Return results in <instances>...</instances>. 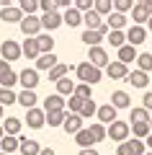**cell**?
<instances>
[{"mask_svg":"<svg viewBox=\"0 0 152 155\" xmlns=\"http://www.w3.org/2000/svg\"><path fill=\"white\" fill-rule=\"evenodd\" d=\"M26 124L31 129H41L44 124H47V114H44L41 109H28L26 111Z\"/></svg>","mask_w":152,"mask_h":155,"instance_id":"8","label":"cell"},{"mask_svg":"<svg viewBox=\"0 0 152 155\" xmlns=\"http://www.w3.org/2000/svg\"><path fill=\"white\" fill-rule=\"evenodd\" d=\"M88 62H90L93 67H108V54H106L103 47H90V52H88Z\"/></svg>","mask_w":152,"mask_h":155,"instance_id":"5","label":"cell"},{"mask_svg":"<svg viewBox=\"0 0 152 155\" xmlns=\"http://www.w3.org/2000/svg\"><path fill=\"white\" fill-rule=\"evenodd\" d=\"M0 54H3V60L11 65V62H16L23 52H21V47H18L13 39H5V41H3V47H0Z\"/></svg>","mask_w":152,"mask_h":155,"instance_id":"4","label":"cell"},{"mask_svg":"<svg viewBox=\"0 0 152 155\" xmlns=\"http://www.w3.org/2000/svg\"><path fill=\"white\" fill-rule=\"evenodd\" d=\"M116 155H131L129 142H121V145H119V150H116Z\"/></svg>","mask_w":152,"mask_h":155,"instance_id":"50","label":"cell"},{"mask_svg":"<svg viewBox=\"0 0 152 155\" xmlns=\"http://www.w3.org/2000/svg\"><path fill=\"white\" fill-rule=\"evenodd\" d=\"M3 114H5V111H3V106H0V119H3Z\"/></svg>","mask_w":152,"mask_h":155,"instance_id":"59","label":"cell"},{"mask_svg":"<svg viewBox=\"0 0 152 155\" xmlns=\"http://www.w3.org/2000/svg\"><path fill=\"white\" fill-rule=\"evenodd\" d=\"M21 155H39L41 153V147H39V142L36 140H26V137H21Z\"/></svg>","mask_w":152,"mask_h":155,"instance_id":"25","label":"cell"},{"mask_svg":"<svg viewBox=\"0 0 152 155\" xmlns=\"http://www.w3.org/2000/svg\"><path fill=\"white\" fill-rule=\"evenodd\" d=\"M0 18H3L5 23H21L23 21V13H21V8H18V5H13V8H3Z\"/></svg>","mask_w":152,"mask_h":155,"instance_id":"15","label":"cell"},{"mask_svg":"<svg viewBox=\"0 0 152 155\" xmlns=\"http://www.w3.org/2000/svg\"><path fill=\"white\" fill-rule=\"evenodd\" d=\"M8 72H11V65H8L5 60H0V80H3V78H5Z\"/></svg>","mask_w":152,"mask_h":155,"instance_id":"52","label":"cell"},{"mask_svg":"<svg viewBox=\"0 0 152 155\" xmlns=\"http://www.w3.org/2000/svg\"><path fill=\"white\" fill-rule=\"evenodd\" d=\"M36 93H34V91H21V93H18V104L23 106V109H36Z\"/></svg>","mask_w":152,"mask_h":155,"instance_id":"22","label":"cell"},{"mask_svg":"<svg viewBox=\"0 0 152 155\" xmlns=\"http://www.w3.org/2000/svg\"><path fill=\"white\" fill-rule=\"evenodd\" d=\"M137 57H139V54H137V47H131V44H124V47L119 49V62H121V65L137 62Z\"/></svg>","mask_w":152,"mask_h":155,"instance_id":"18","label":"cell"},{"mask_svg":"<svg viewBox=\"0 0 152 155\" xmlns=\"http://www.w3.org/2000/svg\"><path fill=\"white\" fill-rule=\"evenodd\" d=\"M137 65H139L142 72H152V52H144V54L137 57Z\"/></svg>","mask_w":152,"mask_h":155,"instance_id":"40","label":"cell"},{"mask_svg":"<svg viewBox=\"0 0 152 155\" xmlns=\"http://www.w3.org/2000/svg\"><path fill=\"white\" fill-rule=\"evenodd\" d=\"M93 114H98V106H95V101H85V106H82V111H80V116H82V119H90V116Z\"/></svg>","mask_w":152,"mask_h":155,"instance_id":"43","label":"cell"},{"mask_svg":"<svg viewBox=\"0 0 152 155\" xmlns=\"http://www.w3.org/2000/svg\"><path fill=\"white\" fill-rule=\"evenodd\" d=\"M147 31L152 34V18H150V21H147Z\"/></svg>","mask_w":152,"mask_h":155,"instance_id":"57","label":"cell"},{"mask_svg":"<svg viewBox=\"0 0 152 155\" xmlns=\"http://www.w3.org/2000/svg\"><path fill=\"white\" fill-rule=\"evenodd\" d=\"M142 3L147 5V11H150V18H152V0H142Z\"/></svg>","mask_w":152,"mask_h":155,"instance_id":"55","label":"cell"},{"mask_svg":"<svg viewBox=\"0 0 152 155\" xmlns=\"http://www.w3.org/2000/svg\"><path fill=\"white\" fill-rule=\"evenodd\" d=\"M57 93L65 98V96H75V80H70V75L62 78L60 83H57Z\"/></svg>","mask_w":152,"mask_h":155,"instance_id":"26","label":"cell"},{"mask_svg":"<svg viewBox=\"0 0 152 155\" xmlns=\"http://www.w3.org/2000/svg\"><path fill=\"white\" fill-rule=\"evenodd\" d=\"M129 122L131 124H150V111H147L144 106H137V109H131Z\"/></svg>","mask_w":152,"mask_h":155,"instance_id":"20","label":"cell"},{"mask_svg":"<svg viewBox=\"0 0 152 155\" xmlns=\"http://www.w3.org/2000/svg\"><path fill=\"white\" fill-rule=\"evenodd\" d=\"M21 119H16V116H8L5 122H3V129H5V134H11V137H16L18 132H21Z\"/></svg>","mask_w":152,"mask_h":155,"instance_id":"29","label":"cell"},{"mask_svg":"<svg viewBox=\"0 0 152 155\" xmlns=\"http://www.w3.org/2000/svg\"><path fill=\"white\" fill-rule=\"evenodd\" d=\"M98 119H101V124H114L116 122V109L111 104L98 106Z\"/></svg>","mask_w":152,"mask_h":155,"instance_id":"17","label":"cell"},{"mask_svg":"<svg viewBox=\"0 0 152 155\" xmlns=\"http://www.w3.org/2000/svg\"><path fill=\"white\" fill-rule=\"evenodd\" d=\"M150 129H152V116H150Z\"/></svg>","mask_w":152,"mask_h":155,"instance_id":"60","label":"cell"},{"mask_svg":"<svg viewBox=\"0 0 152 155\" xmlns=\"http://www.w3.org/2000/svg\"><path fill=\"white\" fill-rule=\"evenodd\" d=\"M129 147H131V155H144V153H147L144 140H131V142H129Z\"/></svg>","mask_w":152,"mask_h":155,"instance_id":"44","label":"cell"},{"mask_svg":"<svg viewBox=\"0 0 152 155\" xmlns=\"http://www.w3.org/2000/svg\"><path fill=\"white\" fill-rule=\"evenodd\" d=\"M60 62H57V57H54V52L52 54H41L36 60V70H52V67H57Z\"/></svg>","mask_w":152,"mask_h":155,"instance_id":"30","label":"cell"},{"mask_svg":"<svg viewBox=\"0 0 152 155\" xmlns=\"http://www.w3.org/2000/svg\"><path fill=\"white\" fill-rule=\"evenodd\" d=\"M65 116H67V111H52V114H47L49 127H62L65 124Z\"/></svg>","mask_w":152,"mask_h":155,"instance_id":"39","label":"cell"},{"mask_svg":"<svg viewBox=\"0 0 152 155\" xmlns=\"http://www.w3.org/2000/svg\"><path fill=\"white\" fill-rule=\"evenodd\" d=\"M39 8H41L44 13H57L60 3H57V0H39Z\"/></svg>","mask_w":152,"mask_h":155,"instance_id":"45","label":"cell"},{"mask_svg":"<svg viewBox=\"0 0 152 155\" xmlns=\"http://www.w3.org/2000/svg\"><path fill=\"white\" fill-rule=\"evenodd\" d=\"M75 72H77V78H80L85 85H95V83H101V70H98V67H93L90 62H80V65L75 67Z\"/></svg>","mask_w":152,"mask_h":155,"instance_id":"1","label":"cell"},{"mask_svg":"<svg viewBox=\"0 0 152 155\" xmlns=\"http://www.w3.org/2000/svg\"><path fill=\"white\" fill-rule=\"evenodd\" d=\"M0 147H3V153H5V155H11V153H16V150L21 147V140H18V137H11V134H5V137L0 140Z\"/></svg>","mask_w":152,"mask_h":155,"instance_id":"27","label":"cell"},{"mask_svg":"<svg viewBox=\"0 0 152 155\" xmlns=\"http://www.w3.org/2000/svg\"><path fill=\"white\" fill-rule=\"evenodd\" d=\"M126 83H131L134 88H147V83H150V75H147V72H142V70H134V72H129Z\"/></svg>","mask_w":152,"mask_h":155,"instance_id":"16","label":"cell"},{"mask_svg":"<svg viewBox=\"0 0 152 155\" xmlns=\"http://www.w3.org/2000/svg\"><path fill=\"white\" fill-rule=\"evenodd\" d=\"M111 106H114V109H129L131 106L129 93H126V91H114V93H111Z\"/></svg>","mask_w":152,"mask_h":155,"instance_id":"13","label":"cell"},{"mask_svg":"<svg viewBox=\"0 0 152 155\" xmlns=\"http://www.w3.org/2000/svg\"><path fill=\"white\" fill-rule=\"evenodd\" d=\"M90 137H93V142H101V140L108 137V129H106L101 122H95V124H90Z\"/></svg>","mask_w":152,"mask_h":155,"instance_id":"32","label":"cell"},{"mask_svg":"<svg viewBox=\"0 0 152 155\" xmlns=\"http://www.w3.org/2000/svg\"><path fill=\"white\" fill-rule=\"evenodd\" d=\"M11 104H18V96L11 88H0V106H11Z\"/></svg>","mask_w":152,"mask_h":155,"instance_id":"36","label":"cell"},{"mask_svg":"<svg viewBox=\"0 0 152 155\" xmlns=\"http://www.w3.org/2000/svg\"><path fill=\"white\" fill-rule=\"evenodd\" d=\"M70 70H72L70 65H57V67H52V70H49V80L60 83L62 78H67V75H70Z\"/></svg>","mask_w":152,"mask_h":155,"instance_id":"31","label":"cell"},{"mask_svg":"<svg viewBox=\"0 0 152 155\" xmlns=\"http://www.w3.org/2000/svg\"><path fill=\"white\" fill-rule=\"evenodd\" d=\"M93 5H95V0H75V8L80 13H88V11H93Z\"/></svg>","mask_w":152,"mask_h":155,"instance_id":"48","label":"cell"},{"mask_svg":"<svg viewBox=\"0 0 152 155\" xmlns=\"http://www.w3.org/2000/svg\"><path fill=\"white\" fill-rule=\"evenodd\" d=\"M18 26H21V31L26 34L28 39H36L39 31H41V18H36V16H23V21L18 23Z\"/></svg>","mask_w":152,"mask_h":155,"instance_id":"3","label":"cell"},{"mask_svg":"<svg viewBox=\"0 0 152 155\" xmlns=\"http://www.w3.org/2000/svg\"><path fill=\"white\" fill-rule=\"evenodd\" d=\"M106 75H108L111 80H126V78H129V67L121 65L119 60H116V62H108V67H106Z\"/></svg>","mask_w":152,"mask_h":155,"instance_id":"7","label":"cell"},{"mask_svg":"<svg viewBox=\"0 0 152 155\" xmlns=\"http://www.w3.org/2000/svg\"><path fill=\"white\" fill-rule=\"evenodd\" d=\"M62 23H65V18H62L60 13H44L41 16V28H47V31H54Z\"/></svg>","mask_w":152,"mask_h":155,"instance_id":"12","label":"cell"},{"mask_svg":"<svg viewBox=\"0 0 152 155\" xmlns=\"http://www.w3.org/2000/svg\"><path fill=\"white\" fill-rule=\"evenodd\" d=\"M111 8H114V0H95V5H93V11L98 13V16H111Z\"/></svg>","mask_w":152,"mask_h":155,"instance_id":"34","label":"cell"},{"mask_svg":"<svg viewBox=\"0 0 152 155\" xmlns=\"http://www.w3.org/2000/svg\"><path fill=\"white\" fill-rule=\"evenodd\" d=\"M80 39L85 41L88 47H101V41H103V36H101L98 31H88V28L82 31V36H80Z\"/></svg>","mask_w":152,"mask_h":155,"instance_id":"33","label":"cell"},{"mask_svg":"<svg viewBox=\"0 0 152 155\" xmlns=\"http://www.w3.org/2000/svg\"><path fill=\"white\" fill-rule=\"evenodd\" d=\"M36 41H39V52H41V54H52V49H54V39L49 36V34H39Z\"/></svg>","mask_w":152,"mask_h":155,"instance_id":"28","label":"cell"},{"mask_svg":"<svg viewBox=\"0 0 152 155\" xmlns=\"http://www.w3.org/2000/svg\"><path fill=\"white\" fill-rule=\"evenodd\" d=\"M142 41H147V28L144 26H131L129 31H126V44L139 47Z\"/></svg>","mask_w":152,"mask_h":155,"instance_id":"9","label":"cell"},{"mask_svg":"<svg viewBox=\"0 0 152 155\" xmlns=\"http://www.w3.org/2000/svg\"><path fill=\"white\" fill-rule=\"evenodd\" d=\"M106 129H108L111 142H119V145H121V142H126V137H129V132H131L129 124H126V122H119V119H116L114 124H108Z\"/></svg>","mask_w":152,"mask_h":155,"instance_id":"2","label":"cell"},{"mask_svg":"<svg viewBox=\"0 0 152 155\" xmlns=\"http://www.w3.org/2000/svg\"><path fill=\"white\" fill-rule=\"evenodd\" d=\"M90 88H93V85H85V83H80V85H75V96H80V98H85V101H90Z\"/></svg>","mask_w":152,"mask_h":155,"instance_id":"47","label":"cell"},{"mask_svg":"<svg viewBox=\"0 0 152 155\" xmlns=\"http://www.w3.org/2000/svg\"><path fill=\"white\" fill-rule=\"evenodd\" d=\"M131 18H134V26H142V23L150 21V11H147L144 3H137V5L131 8Z\"/></svg>","mask_w":152,"mask_h":155,"instance_id":"14","label":"cell"},{"mask_svg":"<svg viewBox=\"0 0 152 155\" xmlns=\"http://www.w3.org/2000/svg\"><path fill=\"white\" fill-rule=\"evenodd\" d=\"M80 155H98L95 147H88V150H80Z\"/></svg>","mask_w":152,"mask_h":155,"instance_id":"53","label":"cell"},{"mask_svg":"<svg viewBox=\"0 0 152 155\" xmlns=\"http://www.w3.org/2000/svg\"><path fill=\"white\" fill-rule=\"evenodd\" d=\"M62 18H65V23H67V26H80V23H82V13L80 11H77V8L75 5H72V8H67V11H65V16H62Z\"/></svg>","mask_w":152,"mask_h":155,"instance_id":"24","label":"cell"},{"mask_svg":"<svg viewBox=\"0 0 152 155\" xmlns=\"http://www.w3.org/2000/svg\"><path fill=\"white\" fill-rule=\"evenodd\" d=\"M39 155H57V153L52 147H41V153H39Z\"/></svg>","mask_w":152,"mask_h":155,"instance_id":"54","label":"cell"},{"mask_svg":"<svg viewBox=\"0 0 152 155\" xmlns=\"http://www.w3.org/2000/svg\"><path fill=\"white\" fill-rule=\"evenodd\" d=\"M0 83H3V88H11V91H13V85L18 83V72H13V70H11L5 78H3V80H0Z\"/></svg>","mask_w":152,"mask_h":155,"instance_id":"46","label":"cell"},{"mask_svg":"<svg viewBox=\"0 0 152 155\" xmlns=\"http://www.w3.org/2000/svg\"><path fill=\"white\" fill-rule=\"evenodd\" d=\"M3 137H5V129H3V124H0V140H3Z\"/></svg>","mask_w":152,"mask_h":155,"instance_id":"58","label":"cell"},{"mask_svg":"<svg viewBox=\"0 0 152 155\" xmlns=\"http://www.w3.org/2000/svg\"><path fill=\"white\" fill-rule=\"evenodd\" d=\"M75 142L80 145L82 150H88V147H93V145H95V142H93V137H90V129H82V132H77V134H75Z\"/></svg>","mask_w":152,"mask_h":155,"instance_id":"35","label":"cell"},{"mask_svg":"<svg viewBox=\"0 0 152 155\" xmlns=\"http://www.w3.org/2000/svg\"><path fill=\"white\" fill-rule=\"evenodd\" d=\"M18 83L23 85V91H34L39 85V72L31 70V67H26V70L18 72Z\"/></svg>","mask_w":152,"mask_h":155,"instance_id":"6","label":"cell"},{"mask_svg":"<svg viewBox=\"0 0 152 155\" xmlns=\"http://www.w3.org/2000/svg\"><path fill=\"white\" fill-rule=\"evenodd\" d=\"M131 132H134V140H147L152 134L150 124H131Z\"/></svg>","mask_w":152,"mask_h":155,"instance_id":"38","label":"cell"},{"mask_svg":"<svg viewBox=\"0 0 152 155\" xmlns=\"http://www.w3.org/2000/svg\"><path fill=\"white\" fill-rule=\"evenodd\" d=\"M142 101H144V109H147V111H152V91H147V93L142 96Z\"/></svg>","mask_w":152,"mask_h":155,"instance_id":"51","label":"cell"},{"mask_svg":"<svg viewBox=\"0 0 152 155\" xmlns=\"http://www.w3.org/2000/svg\"><path fill=\"white\" fill-rule=\"evenodd\" d=\"M144 155H152V153H144Z\"/></svg>","mask_w":152,"mask_h":155,"instance_id":"61","label":"cell"},{"mask_svg":"<svg viewBox=\"0 0 152 155\" xmlns=\"http://www.w3.org/2000/svg\"><path fill=\"white\" fill-rule=\"evenodd\" d=\"M65 104H67V101L62 98L60 93L47 96V98H44V114H52V111H65Z\"/></svg>","mask_w":152,"mask_h":155,"instance_id":"11","label":"cell"},{"mask_svg":"<svg viewBox=\"0 0 152 155\" xmlns=\"http://www.w3.org/2000/svg\"><path fill=\"white\" fill-rule=\"evenodd\" d=\"M106 23H108L111 31H121V28L126 26V16H124V13H116V11H114L108 18H106Z\"/></svg>","mask_w":152,"mask_h":155,"instance_id":"23","label":"cell"},{"mask_svg":"<svg viewBox=\"0 0 152 155\" xmlns=\"http://www.w3.org/2000/svg\"><path fill=\"white\" fill-rule=\"evenodd\" d=\"M82 23L88 26V31H98V28L103 26V21H101V16H98L95 11H88V13H82Z\"/></svg>","mask_w":152,"mask_h":155,"instance_id":"21","label":"cell"},{"mask_svg":"<svg viewBox=\"0 0 152 155\" xmlns=\"http://www.w3.org/2000/svg\"><path fill=\"white\" fill-rule=\"evenodd\" d=\"M144 145H147V147H150V150H152V134H150V137H147V140H144Z\"/></svg>","mask_w":152,"mask_h":155,"instance_id":"56","label":"cell"},{"mask_svg":"<svg viewBox=\"0 0 152 155\" xmlns=\"http://www.w3.org/2000/svg\"><path fill=\"white\" fill-rule=\"evenodd\" d=\"M106 39H108L111 47H116V49H121V47L126 44V34H124V31H111Z\"/></svg>","mask_w":152,"mask_h":155,"instance_id":"37","label":"cell"},{"mask_svg":"<svg viewBox=\"0 0 152 155\" xmlns=\"http://www.w3.org/2000/svg\"><path fill=\"white\" fill-rule=\"evenodd\" d=\"M62 129H65L67 134L82 132V116H80V114H67V116H65V124H62Z\"/></svg>","mask_w":152,"mask_h":155,"instance_id":"10","label":"cell"},{"mask_svg":"<svg viewBox=\"0 0 152 155\" xmlns=\"http://www.w3.org/2000/svg\"><path fill=\"white\" fill-rule=\"evenodd\" d=\"M67 106H70V114H80L82 106H85V98H80V96H70Z\"/></svg>","mask_w":152,"mask_h":155,"instance_id":"41","label":"cell"},{"mask_svg":"<svg viewBox=\"0 0 152 155\" xmlns=\"http://www.w3.org/2000/svg\"><path fill=\"white\" fill-rule=\"evenodd\" d=\"M114 8H116V13H126V11H131V0H114Z\"/></svg>","mask_w":152,"mask_h":155,"instance_id":"49","label":"cell"},{"mask_svg":"<svg viewBox=\"0 0 152 155\" xmlns=\"http://www.w3.org/2000/svg\"><path fill=\"white\" fill-rule=\"evenodd\" d=\"M18 8H21V13H26V16H34V11L39 8V3H36V0H21Z\"/></svg>","mask_w":152,"mask_h":155,"instance_id":"42","label":"cell"},{"mask_svg":"<svg viewBox=\"0 0 152 155\" xmlns=\"http://www.w3.org/2000/svg\"><path fill=\"white\" fill-rule=\"evenodd\" d=\"M0 155H5V153H0Z\"/></svg>","mask_w":152,"mask_h":155,"instance_id":"62","label":"cell"},{"mask_svg":"<svg viewBox=\"0 0 152 155\" xmlns=\"http://www.w3.org/2000/svg\"><path fill=\"white\" fill-rule=\"evenodd\" d=\"M21 52L28 57V60H39V57H41V52H39V41H36V39H26V41H23V47H21Z\"/></svg>","mask_w":152,"mask_h":155,"instance_id":"19","label":"cell"}]
</instances>
